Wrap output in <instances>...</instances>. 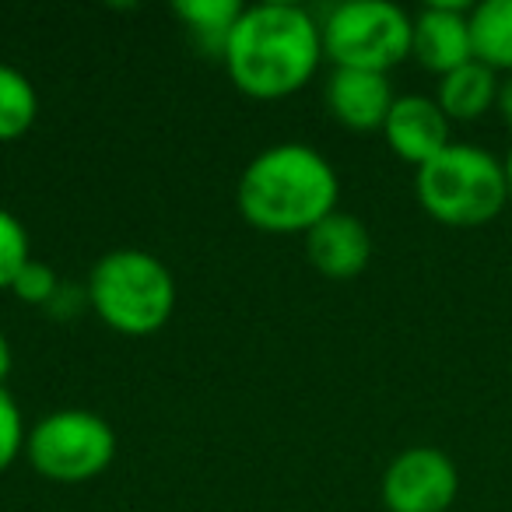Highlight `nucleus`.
I'll use <instances>...</instances> for the list:
<instances>
[{"instance_id": "obj_1", "label": "nucleus", "mask_w": 512, "mask_h": 512, "mask_svg": "<svg viewBox=\"0 0 512 512\" xmlns=\"http://www.w3.org/2000/svg\"><path fill=\"white\" fill-rule=\"evenodd\" d=\"M323 36L316 18L299 4L271 0L242 11L225 43L228 78L249 99H285L316 74Z\"/></svg>"}, {"instance_id": "obj_2", "label": "nucleus", "mask_w": 512, "mask_h": 512, "mask_svg": "<svg viewBox=\"0 0 512 512\" xmlns=\"http://www.w3.org/2000/svg\"><path fill=\"white\" fill-rule=\"evenodd\" d=\"M337 172L309 144H274L242 169L235 204L260 232L306 235L337 211Z\"/></svg>"}, {"instance_id": "obj_3", "label": "nucleus", "mask_w": 512, "mask_h": 512, "mask_svg": "<svg viewBox=\"0 0 512 512\" xmlns=\"http://www.w3.org/2000/svg\"><path fill=\"white\" fill-rule=\"evenodd\" d=\"M88 299L106 327L127 337H144L165 327L176 309V281L155 253L113 249L92 267Z\"/></svg>"}, {"instance_id": "obj_4", "label": "nucleus", "mask_w": 512, "mask_h": 512, "mask_svg": "<svg viewBox=\"0 0 512 512\" xmlns=\"http://www.w3.org/2000/svg\"><path fill=\"white\" fill-rule=\"evenodd\" d=\"M414 190L435 221L456 228L484 225L509 200L502 162L474 144H449L439 151L418 169Z\"/></svg>"}, {"instance_id": "obj_5", "label": "nucleus", "mask_w": 512, "mask_h": 512, "mask_svg": "<svg viewBox=\"0 0 512 512\" xmlns=\"http://www.w3.org/2000/svg\"><path fill=\"white\" fill-rule=\"evenodd\" d=\"M320 36L337 67L386 74L411 53L414 18L390 0H348L330 11Z\"/></svg>"}, {"instance_id": "obj_6", "label": "nucleus", "mask_w": 512, "mask_h": 512, "mask_svg": "<svg viewBox=\"0 0 512 512\" xmlns=\"http://www.w3.org/2000/svg\"><path fill=\"white\" fill-rule=\"evenodd\" d=\"M25 456L46 481L81 484L99 477L113 463L116 432L95 411H53L29 428Z\"/></svg>"}, {"instance_id": "obj_7", "label": "nucleus", "mask_w": 512, "mask_h": 512, "mask_svg": "<svg viewBox=\"0 0 512 512\" xmlns=\"http://www.w3.org/2000/svg\"><path fill=\"white\" fill-rule=\"evenodd\" d=\"M460 491V474L442 449H404L383 474V505L390 512H446Z\"/></svg>"}, {"instance_id": "obj_8", "label": "nucleus", "mask_w": 512, "mask_h": 512, "mask_svg": "<svg viewBox=\"0 0 512 512\" xmlns=\"http://www.w3.org/2000/svg\"><path fill=\"white\" fill-rule=\"evenodd\" d=\"M411 53L435 74H449L474 60L470 15L463 4H428L414 18Z\"/></svg>"}, {"instance_id": "obj_9", "label": "nucleus", "mask_w": 512, "mask_h": 512, "mask_svg": "<svg viewBox=\"0 0 512 512\" xmlns=\"http://www.w3.org/2000/svg\"><path fill=\"white\" fill-rule=\"evenodd\" d=\"M306 256L323 278L348 281L369 267L372 235L362 218L334 211L306 232Z\"/></svg>"}, {"instance_id": "obj_10", "label": "nucleus", "mask_w": 512, "mask_h": 512, "mask_svg": "<svg viewBox=\"0 0 512 512\" xmlns=\"http://www.w3.org/2000/svg\"><path fill=\"white\" fill-rule=\"evenodd\" d=\"M383 134L390 148L418 169L453 144L449 141V116L439 109V102L425 99V95H400L386 116Z\"/></svg>"}, {"instance_id": "obj_11", "label": "nucleus", "mask_w": 512, "mask_h": 512, "mask_svg": "<svg viewBox=\"0 0 512 512\" xmlns=\"http://www.w3.org/2000/svg\"><path fill=\"white\" fill-rule=\"evenodd\" d=\"M393 88L386 74L376 71H351L337 67L327 81V109L334 120L351 130H376L386 123L393 109Z\"/></svg>"}, {"instance_id": "obj_12", "label": "nucleus", "mask_w": 512, "mask_h": 512, "mask_svg": "<svg viewBox=\"0 0 512 512\" xmlns=\"http://www.w3.org/2000/svg\"><path fill=\"white\" fill-rule=\"evenodd\" d=\"M439 109L449 120H477L491 102H498V81L495 71L481 60L456 67V71L442 74L439 81Z\"/></svg>"}, {"instance_id": "obj_13", "label": "nucleus", "mask_w": 512, "mask_h": 512, "mask_svg": "<svg viewBox=\"0 0 512 512\" xmlns=\"http://www.w3.org/2000/svg\"><path fill=\"white\" fill-rule=\"evenodd\" d=\"M474 60L491 71H512V0H484L470 11Z\"/></svg>"}, {"instance_id": "obj_14", "label": "nucleus", "mask_w": 512, "mask_h": 512, "mask_svg": "<svg viewBox=\"0 0 512 512\" xmlns=\"http://www.w3.org/2000/svg\"><path fill=\"white\" fill-rule=\"evenodd\" d=\"M172 11L183 18V25L197 39L200 50L221 57L235 22H239L246 8H242L239 0H179Z\"/></svg>"}, {"instance_id": "obj_15", "label": "nucleus", "mask_w": 512, "mask_h": 512, "mask_svg": "<svg viewBox=\"0 0 512 512\" xmlns=\"http://www.w3.org/2000/svg\"><path fill=\"white\" fill-rule=\"evenodd\" d=\"M39 116L36 85L18 67L0 64V141H18L29 134Z\"/></svg>"}, {"instance_id": "obj_16", "label": "nucleus", "mask_w": 512, "mask_h": 512, "mask_svg": "<svg viewBox=\"0 0 512 512\" xmlns=\"http://www.w3.org/2000/svg\"><path fill=\"white\" fill-rule=\"evenodd\" d=\"M32 260L29 253V232L11 211L0 207V292H11L18 271Z\"/></svg>"}, {"instance_id": "obj_17", "label": "nucleus", "mask_w": 512, "mask_h": 512, "mask_svg": "<svg viewBox=\"0 0 512 512\" xmlns=\"http://www.w3.org/2000/svg\"><path fill=\"white\" fill-rule=\"evenodd\" d=\"M25 449V421L18 411L15 397L0 386V474L18 460V453Z\"/></svg>"}, {"instance_id": "obj_18", "label": "nucleus", "mask_w": 512, "mask_h": 512, "mask_svg": "<svg viewBox=\"0 0 512 512\" xmlns=\"http://www.w3.org/2000/svg\"><path fill=\"white\" fill-rule=\"evenodd\" d=\"M11 292H15L22 302L43 306V302H50L53 295H57V274H53V267L43 264V260H29V264L18 271Z\"/></svg>"}, {"instance_id": "obj_19", "label": "nucleus", "mask_w": 512, "mask_h": 512, "mask_svg": "<svg viewBox=\"0 0 512 512\" xmlns=\"http://www.w3.org/2000/svg\"><path fill=\"white\" fill-rule=\"evenodd\" d=\"M498 109H502L505 123L512 127V74L502 81V85H498Z\"/></svg>"}, {"instance_id": "obj_20", "label": "nucleus", "mask_w": 512, "mask_h": 512, "mask_svg": "<svg viewBox=\"0 0 512 512\" xmlns=\"http://www.w3.org/2000/svg\"><path fill=\"white\" fill-rule=\"evenodd\" d=\"M8 372H11V344H8V337H4V330H0V386H4Z\"/></svg>"}, {"instance_id": "obj_21", "label": "nucleus", "mask_w": 512, "mask_h": 512, "mask_svg": "<svg viewBox=\"0 0 512 512\" xmlns=\"http://www.w3.org/2000/svg\"><path fill=\"white\" fill-rule=\"evenodd\" d=\"M502 169H505V186H509V200H512V148H509V155H505Z\"/></svg>"}]
</instances>
